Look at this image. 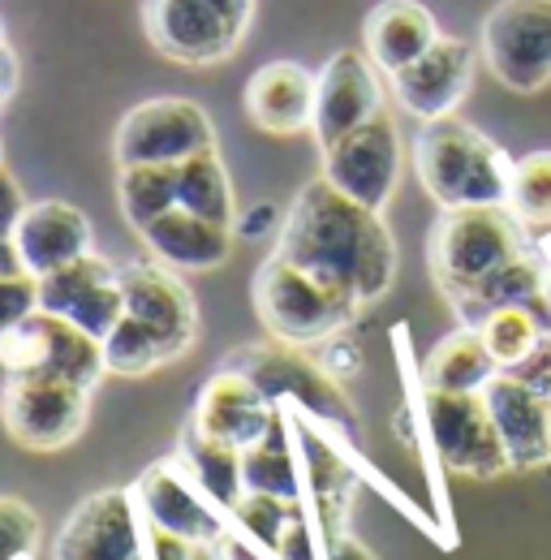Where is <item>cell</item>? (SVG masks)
I'll return each instance as SVG.
<instances>
[{
    "mask_svg": "<svg viewBox=\"0 0 551 560\" xmlns=\"http://www.w3.org/2000/svg\"><path fill=\"white\" fill-rule=\"evenodd\" d=\"M315 95H319V73L297 61H268L250 73L242 104L263 135H302L315 126Z\"/></svg>",
    "mask_w": 551,
    "mask_h": 560,
    "instance_id": "22",
    "label": "cell"
},
{
    "mask_svg": "<svg viewBox=\"0 0 551 560\" xmlns=\"http://www.w3.org/2000/svg\"><path fill=\"white\" fill-rule=\"evenodd\" d=\"M224 366L242 371L268 401L276 406H293L297 415H306L319 427H332L349 440H357V410L344 397L337 375L315 362L302 346H284V341H259V346H242L224 358Z\"/></svg>",
    "mask_w": 551,
    "mask_h": 560,
    "instance_id": "4",
    "label": "cell"
},
{
    "mask_svg": "<svg viewBox=\"0 0 551 560\" xmlns=\"http://www.w3.org/2000/svg\"><path fill=\"white\" fill-rule=\"evenodd\" d=\"M272 233H280V215H276L272 203H255V208L237 211V237L259 242V237H272Z\"/></svg>",
    "mask_w": 551,
    "mask_h": 560,
    "instance_id": "39",
    "label": "cell"
},
{
    "mask_svg": "<svg viewBox=\"0 0 551 560\" xmlns=\"http://www.w3.org/2000/svg\"><path fill=\"white\" fill-rule=\"evenodd\" d=\"M117 280H121V293H126V315L138 319L142 328H151L173 350V358H181L195 346L199 306H195V293L186 289V280L177 277L168 264L134 259V264L117 268Z\"/></svg>",
    "mask_w": 551,
    "mask_h": 560,
    "instance_id": "15",
    "label": "cell"
},
{
    "mask_svg": "<svg viewBox=\"0 0 551 560\" xmlns=\"http://www.w3.org/2000/svg\"><path fill=\"white\" fill-rule=\"evenodd\" d=\"M255 18V0H142V26L160 57L203 70L228 61Z\"/></svg>",
    "mask_w": 551,
    "mask_h": 560,
    "instance_id": "6",
    "label": "cell"
},
{
    "mask_svg": "<svg viewBox=\"0 0 551 560\" xmlns=\"http://www.w3.org/2000/svg\"><path fill=\"white\" fill-rule=\"evenodd\" d=\"M0 48H9V44H4V22H0Z\"/></svg>",
    "mask_w": 551,
    "mask_h": 560,
    "instance_id": "43",
    "label": "cell"
},
{
    "mask_svg": "<svg viewBox=\"0 0 551 560\" xmlns=\"http://www.w3.org/2000/svg\"><path fill=\"white\" fill-rule=\"evenodd\" d=\"M26 195H22V186H17V177L0 164V233L4 237H13V229H17V220L26 215Z\"/></svg>",
    "mask_w": 551,
    "mask_h": 560,
    "instance_id": "37",
    "label": "cell"
},
{
    "mask_svg": "<svg viewBox=\"0 0 551 560\" xmlns=\"http://www.w3.org/2000/svg\"><path fill=\"white\" fill-rule=\"evenodd\" d=\"M242 475H246V491H263V495H280V500L306 504V475H302L289 406H280L272 431L263 440L242 448Z\"/></svg>",
    "mask_w": 551,
    "mask_h": 560,
    "instance_id": "25",
    "label": "cell"
},
{
    "mask_svg": "<svg viewBox=\"0 0 551 560\" xmlns=\"http://www.w3.org/2000/svg\"><path fill=\"white\" fill-rule=\"evenodd\" d=\"M375 113H384V82L379 66L366 52H332L319 70V95H315V126L310 135L319 142V151H328L332 142H341L349 130L366 126Z\"/></svg>",
    "mask_w": 551,
    "mask_h": 560,
    "instance_id": "17",
    "label": "cell"
},
{
    "mask_svg": "<svg viewBox=\"0 0 551 560\" xmlns=\"http://www.w3.org/2000/svg\"><path fill=\"white\" fill-rule=\"evenodd\" d=\"M13 91H17V57L0 48V108L13 100Z\"/></svg>",
    "mask_w": 551,
    "mask_h": 560,
    "instance_id": "41",
    "label": "cell"
},
{
    "mask_svg": "<svg viewBox=\"0 0 551 560\" xmlns=\"http://www.w3.org/2000/svg\"><path fill=\"white\" fill-rule=\"evenodd\" d=\"M17 272H26L22 268V255H17V242L0 233V277H17Z\"/></svg>",
    "mask_w": 551,
    "mask_h": 560,
    "instance_id": "42",
    "label": "cell"
},
{
    "mask_svg": "<svg viewBox=\"0 0 551 560\" xmlns=\"http://www.w3.org/2000/svg\"><path fill=\"white\" fill-rule=\"evenodd\" d=\"M0 164H4V139H0Z\"/></svg>",
    "mask_w": 551,
    "mask_h": 560,
    "instance_id": "44",
    "label": "cell"
},
{
    "mask_svg": "<svg viewBox=\"0 0 551 560\" xmlns=\"http://www.w3.org/2000/svg\"><path fill=\"white\" fill-rule=\"evenodd\" d=\"M435 39H439V26H435L431 9L418 4V0H379L366 13V26H362L366 57L388 78L413 66L422 52H431Z\"/></svg>",
    "mask_w": 551,
    "mask_h": 560,
    "instance_id": "24",
    "label": "cell"
},
{
    "mask_svg": "<svg viewBox=\"0 0 551 560\" xmlns=\"http://www.w3.org/2000/svg\"><path fill=\"white\" fill-rule=\"evenodd\" d=\"M495 371L500 366H495V358L486 350L482 332L461 324L457 332H448L435 350L426 353L422 388H431V393H482Z\"/></svg>",
    "mask_w": 551,
    "mask_h": 560,
    "instance_id": "26",
    "label": "cell"
},
{
    "mask_svg": "<svg viewBox=\"0 0 551 560\" xmlns=\"http://www.w3.org/2000/svg\"><path fill=\"white\" fill-rule=\"evenodd\" d=\"M422 422H426L431 448L448 475L500 479L513 470L482 393H431V388H422Z\"/></svg>",
    "mask_w": 551,
    "mask_h": 560,
    "instance_id": "8",
    "label": "cell"
},
{
    "mask_svg": "<svg viewBox=\"0 0 551 560\" xmlns=\"http://www.w3.org/2000/svg\"><path fill=\"white\" fill-rule=\"evenodd\" d=\"M138 237L151 250V259L168 264L173 272H211L233 255L237 229L215 224V220L195 215L186 208H173L164 215H155L151 224H142Z\"/></svg>",
    "mask_w": 551,
    "mask_h": 560,
    "instance_id": "23",
    "label": "cell"
},
{
    "mask_svg": "<svg viewBox=\"0 0 551 560\" xmlns=\"http://www.w3.org/2000/svg\"><path fill=\"white\" fill-rule=\"evenodd\" d=\"M276 255L306 268L310 277L328 280L357 298L362 306H375L392 280H397V237L384 224V211H371L341 195L324 173L306 182L284 211L276 233Z\"/></svg>",
    "mask_w": 551,
    "mask_h": 560,
    "instance_id": "1",
    "label": "cell"
},
{
    "mask_svg": "<svg viewBox=\"0 0 551 560\" xmlns=\"http://www.w3.org/2000/svg\"><path fill=\"white\" fill-rule=\"evenodd\" d=\"M134 495L142 504V517L168 535L190 539L195 548L215 544L228 530V513L207 495L190 470L181 466V457H160L142 470V479L134 483Z\"/></svg>",
    "mask_w": 551,
    "mask_h": 560,
    "instance_id": "14",
    "label": "cell"
},
{
    "mask_svg": "<svg viewBox=\"0 0 551 560\" xmlns=\"http://www.w3.org/2000/svg\"><path fill=\"white\" fill-rule=\"evenodd\" d=\"M508 208L526 229H551V151H530L513 164Z\"/></svg>",
    "mask_w": 551,
    "mask_h": 560,
    "instance_id": "32",
    "label": "cell"
},
{
    "mask_svg": "<svg viewBox=\"0 0 551 560\" xmlns=\"http://www.w3.org/2000/svg\"><path fill=\"white\" fill-rule=\"evenodd\" d=\"M207 147H215V126H211L203 104L181 100V95H160V100H142L138 108L121 117L113 155H117V168L181 164Z\"/></svg>",
    "mask_w": 551,
    "mask_h": 560,
    "instance_id": "11",
    "label": "cell"
},
{
    "mask_svg": "<svg viewBox=\"0 0 551 560\" xmlns=\"http://www.w3.org/2000/svg\"><path fill=\"white\" fill-rule=\"evenodd\" d=\"M513 470H539L551 462V393L521 380L517 371H495L482 388Z\"/></svg>",
    "mask_w": 551,
    "mask_h": 560,
    "instance_id": "19",
    "label": "cell"
},
{
    "mask_svg": "<svg viewBox=\"0 0 551 560\" xmlns=\"http://www.w3.org/2000/svg\"><path fill=\"white\" fill-rule=\"evenodd\" d=\"M104 362H108V375H130V380H138V375H151V371L177 362V358H173V350L151 328H142L138 319L121 315V324L104 337Z\"/></svg>",
    "mask_w": 551,
    "mask_h": 560,
    "instance_id": "31",
    "label": "cell"
},
{
    "mask_svg": "<svg viewBox=\"0 0 551 560\" xmlns=\"http://www.w3.org/2000/svg\"><path fill=\"white\" fill-rule=\"evenodd\" d=\"M39 535V513L17 495H0V560H31Z\"/></svg>",
    "mask_w": 551,
    "mask_h": 560,
    "instance_id": "34",
    "label": "cell"
},
{
    "mask_svg": "<svg viewBox=\"0 0 551 560\" xmlns=\"http://www.w3.org/2000/svg\"><path fill=\"white\" fill-rule=\"evenodd\" d=\"M207 557L211 560H276L263 544H255L246 530H237L233 517H228V530H224L215 544H207Z\"/></svg>",
    "mask_w": 551,
    "mask_h": 560,
    "instance_id": "36",
    "label": "cell"
},
{
    "mask_svg": "<svg viewBox=\"0 0 551 560\" xmlns=\"http://www.w3.org/2000/svg\"><path fill=\"white\" fill-rule=\"evenodd\" d=\"M293 513H297V504H293V500L263 495V491H246V495L228 509L233 526H237V530H246L255 544H263L272 557H276V548H280V539H284V530H289V517H293Z\"/></svg>",
    "mask_w": 551,
    "mask_h": 560,
    "instance_id": "33",
    "label": "cell"
},
{
    "mask_svg": "<svg viewBox=\"0 0 551 560\" xmlns=\"http://www.w3.org/2000/svg\"><path fill=\"white\" fill-rule=\"evenodd\" d=\"M177 177L181 164H130L117 177V199H121V215L130 220V229L151 224L155 215L177 208Z\"/></svg>",
    "mask_w": 551,
    "mask_h": 560,
    "instance_id": "29",
    "label": "cell"
},
{
    "mask_svg": "<svg viewBox=\"0 0 551 560\" xmlns=\"http://www.w3.org/2000/svg\"><path fill=\"white\" fill-rule=\"evenodd\" d=\"M39 311L66 315L69 324H78L82 332H91L95 341H104L121 315H126V293L117 280V264H108L104 255H82L66 268L39 277Z\"/></svg>",
    "mask_w": 551,
    "mask_h": 560,
    "instance_id": "16",
    "label": "cell"
},
{
    "mask_svg": "<svg viewBox=\"0 0 551 560\" xmlns=\"http://www.w3.org/2000/svg\"><path fill=\"white\" fill-rule=\"evenodd\" d=\"M39 311V277L17 272V277H0V341Z\"/></svg>",
    "mask_w": 551,
    "mask_h": 560,
    "instance_id": "35",
    "label": "cell"
},
{
    "mask_svg": "<svg viewBox=\"0 0 551 560\" xmlns=\"http://www.w3.org/2000/svg\"><path fill=\"white\" fill-rule=\"evenodd\" d=\"M13 242H17V255H22V268L31 277H48V272L66 268L73 259L91 255L95 233H91L86 211H78L66 199H39L17 220Z\"/></svg>",
    "mask_w": 551,
    "mask_h": 560,
    "instance_id": "21",
    "label": "cell"
},
{
    "mask_svg": "<svg viewBox=\"0 0 551 560\" xmlns=\"http://www.w3.org/2000/svg\"><path fill=\"white\" fill-rule=\"evenodd\" d=\"M413 168L439 211L508 203L513 160L504 155V147H495L457 113L439 121H422L413 139Z\"/></svg>",
    "mask_w": 551,
    "mask_h": 560,
    "instance_id": "2",
    "label": "cell"
},
{
    "mask_svg": "<svg viewBox=\"0 0 551 560\" xmlns=\"http://www.w3.org/2000/svg\"><path fill=\"white\" fill-rule=\"evenodd\" d=\"M479 332L500 371L521 366L551 337L548 319L539 311H530V306H500V311H491L479 324Z\"/></svg>",
    "mask_w": 551,
    "mask_h": 560,
    "instance_id": "30",
    "label": "cell"
},
{
    "mask_svg": "<svg viewBox=\"0 0 551 560\" xmlns=\"http://www.w3.org/2000/svg\"><path fill=\"white\" fill-rule=\"evenodd\" d=\"M276 415H280V406L268 401L242 371L220 366L203 388H199L190 422H195L199 431H207V435L224 440V444L250 448L255 440H263V435L272 431Z\"/></svg>",
    "mask_w": 551,
    "mask_h": 560,
    "instance_id": "20",
    "label": "cell"
},
{
    "mask_svg": "<svg viewBox=\"0 0 551 560\" xmlns=\"http://www.w3.org/2000/svg\"><path fill=\"white\" fill-rule=\"evenodd\" d=\"M177 457L181 466L190 470V479L228 513L242 495H246V475H242V448L237 444H224L215 435L199 431L195 422H186L181 431V444H177Z\"/></svg>",
    "mask_w": 551,
    "mask_h": 560,
    "instance_id": "27",
    "label": "cell"
},
{
    "mask_svg": "<svg viewBox=\"0 0 551 560\" xmlns=\"http://www.w3.org/2000/svg\"><path fill=\"white\" fill-rule=\"evenodd\" d=\"M324 560H375V552H371L362 539H353V535L344 530V535L324 544Z\"/></svg>",
    "mask_w": 551,
    "mask_h": 560,
    "instance_id": "40",
    "label": "cell"
},
{
    "mask_svg": "<svg viewBox=\"0 0 551 560\" xmlns=\"http://www.w3.org/2000/svg\"><path fill=\"white\" fill-rule=\"evenodd\" d=\"M91 415V388L61 375H4L0 427L31 453H57L73 444Z\"/></svg>",
    "mask_w": 551,
    "mask_h": 560,
    "instance_id": "7",
    "label": "cell"
},
{
    "mask_svg": "<svg viewBox=\"0 0 551 560\" xmlns=\"http://www.w3.org/2000/svg\"><path fill=\"white\" fill-rule=\"evenodd\" d=\"M401 164H406V147L388 108L324 151V177L371 211H384L392 203L401 186Z\"/></svg>",
    "mask_w": 551,
    "mask_h": 560,
    "instance_id": "12",
    "label": "cell"
},
{
    "mask_svg": "<svg viewBox=\"0 0 551 560\" xmlns=\"http://www.w3.org/2000/svg\"><path fill=\"white\" fill-rule=\"evenodd\" d=\"M31 560H35V557H31Z\"/></svg>",
    "mask_w": 551,
    "mask_h": 560,
    "instance_id": "45",
    "label": "cell"
},
{
    "mask_svg": "<svg viewBox=\"0 0 551 560\" xmlns=\"http://www.w3.org/2000/svg\"><path fill=\"white\" fill-rule=\"evenodd\" d=\"M57 560H142L146 557V517L134 488H104L86 495L52 544Z\"/></svg>",
    "mask_w": 551,
    "mask_h": 560,
    "instance_id": "13",
    "label": "cell"
},
{
    "mask_svg": "<svg viewBox=\"0 0 551 560\" xmlns=\"http://www.w3.org/2000/svg\"><path fill=\"white\" fill-rule=\"evenodd\" d=\"M255 311L268 337L310 350V346H328L332 337H341L366 306L337 284L289 264L284 255H272L255 272Z\"/></svg>",
    "mask_w": 551,
    "mask_h": 560,
    "instance_id": "3",
    "label": "cell"
},
{
    "mask_svg": "<svg viewBox=\"0 0 551 560\" xmlns=\"http://www.w3.org/2000/svg\"><path fill=\"white\" fill-rule=\"evenodd\" d=\"M0 371L4 375H61L95 393V384L108 375L104 341L69 324L66 315L35 311L0 341Z\"/></svg>",
    "mask_w": 551,
    "mask_h": 560,
    "instance_id": "10",
    "label": "cell"
},
{
    "mask_svg": "<svg viewBox=\"0 0 551 560\" xmlns=\"http://www.w3.org/2000/svg\"><path fill=\"white\" fill-rule=\"evenodd\" d=\"M500 86L535 95L551 82V0H500L482 18L479 44Z\"/></svg>",
    "mask_w": 551,
    "mask_h": 560,
    "instance_id": "9",
    "label": "cell"
},
{
    "mask_svg": "<svg viewBox=\"0 0 551 560\" xmlns=\"http://www.w3.org/2000/svg\"><path fill=\"white\" fill-rule=\"evenodd\" d=\"M146 560H195V544L146 522Z\"/></svg>",
    "mask_w": 551,
    "mask_h": 560,
    "instance_id": "38",
    "label": "cell"
},
{
    "mask_svg": "<svg viewBox=\"0 0 551 560\" xmlns=\"http://www.w3.org/2000/svg\"><path fill=\"white\" fill-rule=\"evenodd\" d=\"M521 229L526 224L513 215L508 203L439 211V220L431 229V242H426L431 277L439 284V293L457 298L470 284H479L482 277H491L495 268H504L508 259L526 255Z\"/></svg>",
    "mask_w": 551,
    "mask_h": 560,
    "instance_id": "5",
    "label": "cell"
},
{
    "mask_svg": "<svg viewBox=\"0 0 551 560\" xmlns=\"http://www.w3.org/2000/svg\"><path fill=\"white\" fill-rule=\"evenodd\" d=\"M177 208L207 215L215 224L237 229V199H233V182L228 168L220 160L215 147H207L199 155L181 160V177H177Z\"/></svg>",
    "mask_w": 551,
    "mask_h": 560,
    "instance_id": "28",
    "label": "cell"
},
{
    "mask_svg": "<svg viewBox=\"0 0 551 560\" xmlns=\"http://www.w3.org/2000/svg\"><path fill=\"white\" fill-rule=\"evenodd\" d=\"M474 70H479V52L466 39L439 35L431 52H422L413 66L392 73V95L397 104L418 117V121H439L453 117L461 108V100L474 86Z\"/></svg>",
    "mask_w": 551,
    "mask_h": 560,
    "instance_id": "18",
    "label": "cell"
}]
</instances>
